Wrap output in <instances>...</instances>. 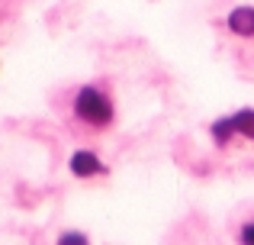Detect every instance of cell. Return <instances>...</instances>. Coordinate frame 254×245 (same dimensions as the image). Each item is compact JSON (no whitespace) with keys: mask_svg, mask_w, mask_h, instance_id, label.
I'll return each instance as SVG.
<instances>
[{"mask_svg":"<svg viewBox=\"0 0 254 245\" xmlns=\"http://www.w3.org/2000/svg\"><path fill=\"white\" fill-rule=\"evenodd\" d=\"M68 120L74 132H87V136H100V132L113 129L116 123V100H113L106 84H81L71 94L68 103Z\"/></svg>","mask_w":254,"mask_h":245,"instance_id":"6da1fadb","label":"cell"},{"mask_svg":"<svg viewBox=\"0 0 254 245\" xmlns=\"http://www.w3.org/2000/svg\"><path fill=\"white\" fill-rule=\"evenodd\" d=\"M68 168H71V174L81 177V181H87V177H100V174H106V164L100 162V155H97V152H90V149H77L74 155H71Z\"/></svg>","mask_w":254,"mask_h":245,"instance_id":"7a4b0ae2","label":"cell"},{"mask_svg":"<svg viewBox=\"0 0 254 245\" xmlns=\"http://www.w3.org/2000/svg\"><path fill=\"white\" fill-rule=\"evenodd\" d=\"M225 26L238 39H254V6H235L225 16Z\"/></svg>","mask_w":254,"mask_h":245,"instance_id":"3957f363","label":"cell"},{"mask_svg":"<svg viewBox=\"0 0 254 245\" xmlns=\"http://www.w3.org/2000/svg\"><path fill=\"white\" fill-rule=\"evenodd\" d=\"M232 129H235V139H245V142H254V107H245L238 113L229 116Z\"/></svg>","mask_w":254,"mask_h":245,"instance_id":"277c9868","label":"cell"},{"mask_svg":"<svg viewBox=\"0 0 254 245\" xmlns=\"http://www.w3.org/2000/svg\"><path fill=\"white\" fill-rule=\"evenodd\" d=\"M235 242L238 245H254V213L235 223Z\"/></svg>","mask_w":254,"mask_h":245,"instance_id":"5b68a950","label":"cell"},{"mask_svg":"<svg viewBox=\"0 0 254 245\" xmlns=\"http://www.w3.org/2000/svg\"><path fill=\"white\" fill-rule=\"evenodd\" d=\"M55 245H90V242H87V236H84V233H74V229H68V233L58 236V242H55Z\"/></svg>","mask_w":254,"mask_h":245,"instance_id":"8992f818","label":"cell"}]
</instances>
